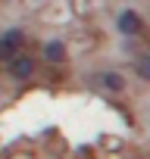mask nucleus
<instances>
[{"mask_svg": "<svg viewBox=\"0 0 150 159\" xmlns=\"http://www.w3.org/2000/svg\"><path fill=\"white\" fill-rule=\"evenodd\" d=\"M19 47H22V31H10L3 41H0V59H16L19 56Z\"/></svg>", "mask_w": 150, "mask_h": 159, "instance_id": "nucleus-1", "label": "nucleus"}, {"mask_svg": "<svg viewBox=\"0 0 150 159\" xmlns=\"http://www.w3.org/2000/svg\"><path fill=\"white\" fill-rule=\"evenodd\" d=\"M119 28H122L125 34H138V31H141V19H138V13H131V10L122 13V16H119Z\"/></svg>", "mask_w": 150, "mask_h": 159, "instance_id": "nucleus-2", "label": "nucleus"}, {"mask_svg": "<svg viewBox=\"0 0 150 159\" xmlns=\"http://www.w3.org/2000/svg\"><path fill=\"white\" fill-rule=\"evenodd\" d=\"M31 72H35V62H31L28 56H22V53H19V56L13 59V75H16V78H28Z\"/></svg>", "mask_w": 150, "mask_h": 159, "instance_id": "nucleus-3", "label": "nucleus"}, {"mask_svg": "<svg viewBox=\"0 0 150 159\" xmlns=\"http://www.w3.org/2000/svg\"><path fill=\"white\" fill-rule=\"evenodd\" d=\"M44 53H47V59H53V62H63V59H66L63 44H47V47H44Z\"/></svg>", "mask_w": 150, "mask_h": 159, "instance_id": "nucleus-4", "label": "nucleus"}, {"mask_svg": "<svg viewBox=\"0 0 150 159\" xmlns=\"http://www.w3.org/2000/svg\"><path fill=\"white\" fill-rule=\"evenodd\" d=\"M100 81H103V88H110V91H122V78H119L116 72H106V75H100Z\"/></svg>", "mask_w": 150, "mask_h": 159, "instance_id": "nucleus-5", "label": "nucleus"}]
</instances>
